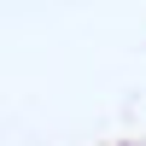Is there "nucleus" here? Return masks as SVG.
Here are the masks:
<instances>
[{
	"mask_svg": "<svg viewBox=\"0 0 146 146\" xmlns=\"http://www.w3.org/2000/svg\"><path fill=\"white\" fill-rule=\"evenodd\" d=\"M123 146H129V140H123Z\"/></svg>",
	"mask_w": 146,
	"mask_h": 146,
	"instance_id": "1",
	"label": "nucleus"
}]
</instances>
